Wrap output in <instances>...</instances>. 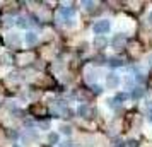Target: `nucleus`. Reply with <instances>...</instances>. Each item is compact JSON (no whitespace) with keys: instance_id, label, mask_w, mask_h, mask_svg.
<instances>
[{"instance_id":"1","label":"nucleus","mask_w":152,"mask_h":147,"mask_svg":"<svg viewBox=\"0 0 152 147\" xmlns=\"http://www.w3.org/2000/svg\"><path fill=\"white\" fill-rule=\"evenodd\" d=\"M111 29V21L110 19H97L94 24H92V33L96 36H104L108 34Z\"/></svg>"},{"instance_id":"2","label":"nucleus","mask_w":152,"mask_h":147,"mask_svg":"<svg viewBox=\"0 0 152 147\" xmlns=\"http://www.w3.org/2000/svg\"><path fill=\"white\" fill-rule=\"evenodd\" d=\"M58 15H60V19L63 22L72 21V19H75V7H72V5H62V7L58 9Z\"/></svg>"},{"instance_id":"3","label":"nucleus","mask_w":152,"mask_h":147,"mask_svg":"<svg viewBox=\"0 0 152 147\" xmlns=\"http://www.w3.org/2000/svg\"><path fill=\"white\" fill-rule=\"evenodd\" d=\"M121 84V77L118 75L116 72H108L106 75V87L108 89H118Z\"/></svg>"},{"instance_id":"4","label":"nucleus","mask_w":152,"mask_h":147,"mask_svg":"<svg viewBox=\"0 0 152 147\" xmlns=\"http://www.w3.org/2000/svg\"><path fill=\"white\" fill-rule=\"evenodd\" d=\"M21 36H19V33H15V31H12V33H9L7 34V45L9 46H12V48H19L21 46Z\"/></svg>"},{"instance_id":"5","label":"nucleus","mask_w":152,"mask_h":147,"mask_svg":"<svg viewBox=\"0 0 152 147\" xmlns=\"http://www.w3.org/2000/svg\"><path fill=\"white\" fill-rule=\"evenodd\" d=\"M99 79V70L97 69H87L86 70V82L91 86H94Z\"/></svg>"},{"instance_id":"6","label":"nucleus","mask_w":152,"mask_h":147,"mask_svg":"<svg viewBox=\"0 0 152 147\" xmlns=\"http://www.w3.org/2000/svg\"><path fill=\"white\" fill-rule=\"evenodd\" d=\"M125 43H126V34L125 33H118V34L113 36V39H111V45H113V48H121Z\"/></svg>"},{"instance_id":"7","label":"nucleus","mask_w":152,"mask_h":147,"mask_svg":"<svg viewBox=\"0 0 152 147\" xmlns=\"http://www.w3.org/2000/svg\"><path fill=\"white\" fill-rule=\"evenodd\" d=\"M22 43L28 45V46H33V45L38 43V34L34 31H26V34L22 36Z\"/></svg>"},{"instance_id":"8","label":"nucleus","mask_w":152,"mask_h":147,"mask_svg":"<svg viewBox=\"0 0 152 147\" xmlns=\"http://www.w3.org/2000/svg\"><path fill=\"white\" fill-rule=\"evenodd\" d=\"M108 38L106 36H94V39H92V45H94V48H103L108 45Z\"/></svg>"},{"instance_id":"9","label":"nucleus","mask_w":152,"mask_h":147,"mask_svg":"<svg viewBox=\"0 0 152 147\" xmlns=\"http://www.w3.org/2000/svg\"><path fill=\"white\" fill-rule=\"evenodd\" d=\"M89 106L86 105V103H80V105L77 106V116H80V118H87L89 116Z\"/></svg>"},{"instance_id":"10","label":"nucleus","mask_w":152,"mask_h":147,"mask_svg":"<svg viewBox=\"0 0 152 147\" xmlns=\"http://www.w3.org/2000/svg\"><path fill=\"white\" fill-rule=\"evenodd\" d=\"M123 84H125V87L126 89H130V91H133L137 86H135V77L132 75V74H128V75H125L123 77Z\"/></svg>"},{"instance_id":"11","label":"nucleus","mask_w":152,"mask_h":147,"mask_svg":"<svg viewBox=\"0 0 152 147\" xmlns=\"http://www.w3.org/2000/svg\"><path fill=\"white\" fill-rule=\"evenodd\" d=\"M144 94H145V89H144V87H140V86H137V87L130 92V98L133 99V101H137V99L144 98Z\"/></svg>"},{"instance_id":"12","label":"nucleus","mask_w":152,"mask_h":147,"mask_svg":"<svg viewBox=\"0 0 152 147\" xmlns=\"http://www.w3.org/2000/svg\"><path fill=\"white\" fill-rule=\"evenodd\" d=\"M15 26L21 29H28L31 26V22L28 21V17H24V15H19L17 19H15Z\"/></svg>"},{"instance_id":"13","label":"nucleus","mask_w":152,"mask_h":147,"mask_svg":"<svg viewBox=\"0 0 152 147\" xmlns=\"http://www.w3.org/2000/svg\"><path fill=\"white\" fill-rule=\"evenodd\" d=\"M46 139H48V144H51V146H53V144H55V146L60 144V135H58L56 132H50Z\"/></svg>"},{"instance_id":"14","label":"nucleus","mask_w":152,"mask_h":147,"mask_svg":"<svg viewBox=\"0 0 152 147\" xmlns=\"http://www.w3.org/2000/svg\"><path fill=\"white\" fill-rule=\"evenodd\" d=\"M58 130H60V133H62V135H65V137H70V135H72V127H70V125L62 123V125L58 127Z\"/></svg>"},{"instance_id":"15","label":"nucleus","mask_w":152,"mask_h":147,"mask_svg":"<svg viewBox=\"0 0 152 147\" xmlns=\"http://www.w3.org/2000/svg\"><path fill=\"white\" fill-rule=\"evenodd\" d=\"M128 98H130V94H128V92H120V94H116V96H115V99H116L118 105L125 103V101H126Z\"/></svg>"},{"instance_id":"16","label":"nucleus","mask_w":152,"mask_h":147,"mask_svg":"<svg viewBox=\"0 0 152 147\" xmlns=\"http://www.w3.org/2000/svg\"><path fill=\"white\" fill-rule=\"evenodd\" d=\"M108 65H110L111 69H118V67H123V62L118 60V58H110L108 60Z\"/></svg>"},{"instance_id":"17","label":"nucleus","mask_w":152,"mask_h":147,"mask_svg":"<svg viewBox=\"0 0 152 147\" xmlns=\"http://www.w3.org/2000/svg\"><path fill=\"white\" fill-rule=\"evenodd\" d=\"M104 103H106V106H108L110 110H118V106H120V105L116 103V99H115V98H108Z\"/></svg>"},{"instance_id":"18","label":"nucleus","mask_w":152,"mask_h":147,"mask_svg":"<svg viewBox=\"0 0 152 147\" xmlns=\"http://www.w3.org/2000/svg\"><path fill=\"white\" fill-rule=\"evenodd\" d=\"M111 147H128V146H126V142H125V140L115 139V140H113V144H111Z\"/></svg>"},{"instance_id":"19","label":"nucleus","mask_w":152,"mask_h":147,"mask_svg":"<svg viewBox=\"0 0 152 147\" xmlns=\"http://www.w3.org/2000/svg\"><path fill=\"white\" fill-rule=\"evenodd\" d=\"M92 87V92L94 94H101L103 92V86H99V84H94V86H91Z\"/></svg>"},{"instance_id":"20","label":"nucleus","mask_w":152,"mask_h":147,"mask_svg":"<svg viewBox=\"0 0 152 147\" xmlns=\"http://www.w3.org/2000/svg\"><path fill=\"white\" fill-rule=\"evenodd\" d=\"M58 147H74V142H72V140H62V142L58 144Z\"/></svg>"},{"instance_id":"21","label":"nucleus","mask_w":152,"mask_h":147,"mask_svg":"<svg viewBox=\"0 0 152 147\" xmlns=\"http://www.w3.org/2000/svg\"><path fill=\"white\" fill-rule=\"evenodd\" d=\"M39 130H50V121H43V123H38Z\"/></svg>"},{"instance_id":"22","label":"nucleus","mask_w":152,"mask_h":147,"mask_svg":"<svg viewBox=\"0 0 152 147\" xmlns=\"http://www.w3.org/2000/svg\"><path fill=\"white\" fill-rule=\"evenodd\" d=\"M80 5H86L87 10H92L94 9V2H80Z\"/></svg>"},{"instance_id":"23","label":"nucleus","mask_w":152,"mask_h":147,"mask_svg":"<svg viewBox=\"0 0 152 147\" xmlns=\"http://www.w3.org/2000/svg\"><path fill=\"white\" fill-rule=\"evenodd\" d=\"M126 146H128V147H138V142H137V140H133V139L126 140Z\"/></svg>"},{"instance_id":"24","label":"nucleus","mask_w":152,"mask_h":147,"mask_svg":"<svg viewBox=\"0 0 152 147\" xmlns=\"http://www.w3.org/2000/svg\"><path fill=\"white\" fill-rule=\"evenodd\" d=\"M147 65H149V67H152V55L147 56Z\"/></svg>"},{"instance_id":"25","label":"nucleus","mask_w":152,"mask_h":147,"mask_svg":"<svg viewBox=\"0 0 152 147\" xmlns=\"http://www.w3.org/2000/svg\"><path fill=\"white\" fill-rule=\"evenodd\" d=\"M147 22H149V24H151V26H152V12H151V14H149V17H147Z\"/></svg>"},{"instance_id":"26","label":"nucleus","mask_w":152,"mask_h":147,"mask_svg":"<svg viewBox=\"0 0 152 147\" xmlns=\"http://www.w3.org/2000/svg\"><path fill=\"white\" fill-rule=\"evenodd\" d=\"M12 147H21V146H19V144H12Z\"/></svg>"}]
</instances>
